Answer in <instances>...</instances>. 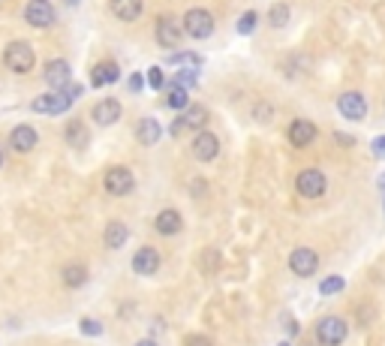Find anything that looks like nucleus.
<instances>
[{
	"label": "nucleus",
	"mask_w": 385,
	"mask_h": 346,
	"mask_svg": "<svg viewBox=\"0 0 385 346\" xmlns=\"http://www.w3.org/2000/svg\"><path fill=\"white\" fill-rule=\"evenodd\" d=\"M373 154H385V139H376L373 142Z\"/></svg>",
	"instance_id": "e433bc0d"
},
{
	"label": "nucleus",
	"mask_w": 385,
	"mask_h": 346,
	"mask_svg": "<svg viewBox=\"0 0 385 346\" xmlns=\"http://www.w3.org/2000/svg\"><path fill=\"white\" fill-rule=\"evenodd\" d=\"M328 190V178L322 169H301L295 175V193L301 196V199H322Z\"/></svg>",
	"instance_id": "7ed1b4c3"
},
{
	"label": "nucleus",
	"mask_w": 385,
	"mask_h": 346,
	"mask_svg": "<svg viewBox=\"0 0 385 346\" xmlns=\"http://www.w3.org/2000/svg\"><path fill=\"white\" fill-rule=\"evenodd\" d=\"M193 193H196V196H199V193H205V181H202V178H196L193 184H190V196H193Z\"/></svg>",
	"instance_id": "c9c22d12"
},
{
	"label": "nucleus",
	"mask_w": 385,
	"mask_h": 346,
	"mask_svg": "<svg viewBox=\"0 0 385 346\" xmlns=\"http://www.w3.org/2000/svg\"><path fill=\"white\" fill-rule=\"evenodd\" d=\"M109 10L118 21H135L145 10V0H109Z\"/></svg>",
	"instance_id": "aec40b11"
},
{
	"label": "nucleus",
	"mask_w": 385,
	"mask_h": 346,
	"mask_svg": "<svg viewBox=\"0 0 385 346\" xmlns=\"http://www.w3.org/2000/svg\"><path fill=\"white\" fill-rule=\"evenodd\" d=\"M103 187H105V193L109 196H130L135 190V175L127 165H111V169H105V175H103Z\"/></svg>",
	"instance_id": "39448f33"
},
{
	"label": "nucleus",
	"mask_w": 385,
	"mask_h": 346,
	"mask_svg": "<svg viewBox=\"0 0 385 346\" xmlns=\"http://www.w3.org/2000/svg\"><path fill=\"white\" fill-rule=\"evenodd\" d=\"M184 346H214V341L205 334H187L184 337Z\"/></svg>",
	"instance_id": "72a5a7b5"
},
{
	"label": "nucleus",
	"mask_w": 385,
	"mask_h": 346,
	"mask_svg": "<svg viewBox=\"0 0 385 346\" xmlns=\"http://www.w3.org/2000/svg\"><path fill=\"white\" fill-rule=\"evenodd\" d=\"M25 21L30 27H36V30L51 27L57 21V12H55V6H51V0H27Z\"/></svg>",
	"instance_id": "6e6552de"
},
{
	"label": "nucleus",
	"mask_w": 385,
	"mask_h": 346,
	"mask_svg": "<svg viewBox=\"0 0 385 346\" xmlns=\"http://www.w3.org/2000/svg\"><path fill=\"white\" fill-rule=\"evenodd\" d=\"M280 346H289V343H280Z\"/></svg>",
	"instance_id": "a19ab883"
},
{
	"label": "nucleus",
	"mask_w": 385,
	"mask_h": 346,
	"mask_svg": "<svg viewBox=\"0 0 385 346\" xmlns=\"http://www.w3.org/2000/svg\"><path fill=\"white\" fill-rule=\"evenodd\" d=\"M135 346H157V341H150V337H145V341H139Z\"/></svg>",
	"instance_id": "4c0bfd02"
},
{
	"label": "nucleus",
	"mask_w": 385,
	"mask_h": 346,
	"mask_svg": "<svg viewBox=\"0 0 385 346\" xmlns=\"http://www.w3.org/2000/svg\"><path fill=\"white\" fill-rule=\"evenodd\" d=\"M120 111H124L120 109V103L109 96V100H100L94 109H90V118H94L96 127H111V124H118L120 120Z\"/></svg>",
	"instance_id": "dca6fc26"
},
{
	"label": "nucleus",
	"mask_w": 385,
	"mask_h": 346,
	"mask_svg": "<svg viewBox=\"0 0 385 346\" xmlns=\"http://www.w3.org/2000/svg\"><path fill=\"white\" fill-rule=\"evenodd\" d=\"M60 280H64V286H70V289H79V286L88 283V268L81 262H70V265H64V271H60Z\"/></svg>",
	"instance_id": "5701e85b"
},
{
	"label": "nucleus",
	"mask_w": 385,
	"mask_h": 346,
	"mask_svg": "<svg viewBox=\"0 0 385 346\" xmlns=\"http://www.w3.org/2000/svg\"><path fill=\"white\" fill-rule=\"evenodd\" d=\"M127 238H130V229H127V223H120V220H111L109 226H105V247L109 250H120V247L127 244Z\"/></svg>",
	"instance_id": "4be33fe9"
},
{
	"label": "nucleus",
	"mask_w": 385,
	"mask_h": 346,
	"mask_svg": "<svg viewBox=\"0 0 385 346\" xmlns=\"http://www.w3.org/2000/svg\"><path fill=\"white\" fill-rule=\"evenodd\" d=\"M64 135H66V145L75 148V150H81L88 145V127L81 124V120H70V124H66V130H64Z\"/></svg>",
	"instance_id": "393cba45"
},
{
	"label": "nucleus",
	"mask_w": 385,
	"mask_h": 346,
	"mask_svg": "<svg viewBox=\"0 0 385 346\" xmlns=\"http://www.w3.org/2000/svg\"><path fill=\"white\" fill-rule=\"evenodd\" d=\"M193 160L199 163H214L220 157V135L211 130H199L193 135Z\"/></svg>",
	"instance_id": "0eeeda50"
},
{
	"label": "nucleus",
	"mask_w": 385,
	"mask_h": 346,
	"mask_svg": "<svg viewBox=\"0 0 385 346\" xmlns=\"http://www.w3.org/2000/svg\"><path fill=\"white\" fill-rule=\"evenodd\" d=\"M184 34H190L193 40H208L214 34V15L205 6H193V10L184 12V21H181Z\"/></svg>",
	"instance_id": "20e7f679"
},
{
	"label": "nucleus",
	"mask_w": 385,
	"mask_h": 346,
	"mask_svg": "<svg viewBox=\"0 0 385 346\" xmlns=\"http://www.w3.org/2000/svg\"><path fill=\"white\" fill-rule=\"evenodd\" d=\"M169 64H175V66H187V70H196V66L202 64V57L199 55H193V51H178V55H172L169 57Z\"/></svg>",
	"instance_id": "bb28decb"
},
{
	"label": "nucleus",
	"mask_w": 385,
	"mask_h": 346,
	"mask_svg": "<svg viewBox=\"0 0 385 346\" xmlns=\"http://www.w3.org/2000/svg\"><path fill=\"white\" fill-rule=\"evenodd\" d=\"M337 111L346 120H364L367 118V100L358 94V90H346V94L337 96Z\"/></svg>",
	"instance_id": "f8f14e48"
},
{
	"label": "nucleus",
	"mask_w": 385,
	"mask_h": 346,
	"mask_svg": "<svg viewBox=\"0 0 385 346\" xmlns=\"http://www.w3.org/2000/svg\"><path fill=\"white\" fill-rule=\"evenodd\" d=\"M120 79V70L115 60H103V64H96L94 70H90V85L94 88H105V85H115Z\"/></svg>",
	"instance_id": "412c9836"
},
{
	"label": "nucleus",
	"mask_w": 385,
	"mask_h": 346,
	"mask_svg": "<svg viewBox=\"0 0 385 346\" xmlns=\"http://www.w3.org/2000/svg\"><path fill=\"white\" fill-rule=\"evenodd\" d=\"M70 105L72 100L64 90H49V94L34 100V111H40V115H60V111H70Z\"/></svg>",
	"instance_id": "ddd939ff"
},
{
	"label": "nucleus",
	"mask_w": 385,
	"mask_h": 346,
	"mask_svg": "<svg viewBox=\"0 0 385 346\" xmlns=\"http://www.w3.org/2000/svg\"><path fill=\"white\" fill-rule=\"evenodd\" d=\"M289 271L295 277H313L319 271V253L313 247H295L289 253Z\"/></svg>",
	"instance_id": "9d476101"
},
{
	"label": "nucleus",
	"mask_w": 385,
	"mask_h": 346,
	"mask_svg": "<svg viewBox=\"0 0 385 346\" xmlns=\"http://www.w3.org/2000/svg\"><path fill=\"white\" fill-rule=\"evenodd\" d=\"M256 21H259V12H256V10H247V12L238 18V34H253V30H256Z\"/></svg>",
	"instance_id": "c85d7f7f"
},
{
	"label": "nucleus",
	"mask_w": 385,
	"mask_h": 346,
	"mask_svg": "<svg viewBox=\"0 0 385 346\" xmlns=\"http://www.w3.org/2000/svg\"><path fill=\"white\" fill-rule=\"evenodd\" d=\"M343 286H346L343 277L331 274V277H326V280L319 283V292H322V295H334V292H343Z\"/></svg>",
	"instance_id": "cd10ccee"
},
{
	"label": "nucleus",
	"mask_w": 385,
	"mask_h": 346,
	"mask_svg": "<svg viewBox=\"0 0 385 346\" xmlns=\"http://www.w3.org/2000/svg\"><path fill=\"white\" fill-rule=\"evenodd\" d=\"M253 118L259 120V124H271V118H274V105L271 103H256L253 105Z\"/></svg>",
	"instance_id": "c756f323"
},
{
	"label": "nucleus",
	"mask_w": 385,
	"mask_h": 346,
	"mask_svg": "<svg viewBox=\"0 0 385 346\" xmlns=\"http://www.w3.org/2000/svg\"><path fill=\"white\" fill-rule=\"evenodd\" d=\"M202 268H205V271H217V268H220V253H217V250H205V253H202Z\"/></svg>",
	"instance_id": "2f4dec72"
},
{
	"label": "nucleus",
	"mask_w": 385,
	"mask_h": 346,
	"mask_svg": "<svg viewBox=\"0 0 385 346\" xmlns=\"http://www.w3.org/2000/svg\"><path fill=\"white\" fill-rule=\"evenodd\" d=\"M66 3H70V6H75V3H79V0H66Z\"/></svg>",
	"instance_id": "58836bf2"
},
{
	"label": "nucleus",
	"mask_w": 385,
	"mask_h": 346,
	"mask_svg": "<svg viewBox=\"0 0 385 346\" xmlns=\"http://www.w3.org/2000/svg\"><path fill=\"white\" fill-rule=\"evenodd\" d=\"M316 135H319V130H316V124L307 118H295L286 127V142H289L292 148H310L316 142Z\"/></svg>",
	"instance_id": "9b49d317"
},
{
	"label": "nucleus",
	"mask_w": 385,
	"mask_h": 346,
	"mask_svg": "<svg viewBox=\"0 0 385 346\" xmlns=\"http://www.w3.org/2000/svg\"><path fill=\"white\" fill-rule=\"evenodd\" d=\"M148 85L154 88V90H160V88L165 85V79H163V70H160V66H150V70H148Z\"/></svg>",
	"instance_id": "473e14b6"
},
{
	"label": "nucleus",
	"mask_w": 385,
	"mask_h": 346,
	"mask_svg": "<svg viewBox=\"0 0 385 346\" xmlns=\"http://www.w3.org/2000/svg\"><path fill=\"white\" fill-rule=\"evenodd\" d=\"M160 139H163V127H160V120L157 118H142L139 124H135V142H139V145L150 148V145H157Z\"/></svg>",
	"instance_id": "6ab92c4d"
},
{
	"label": "nucleus",
	"mask_w": 385,
	"mask_h": 346,
	"mask_svg": "<svg viewBox=\"0 0 385 346\" xmlns=\"http://www.w3.org/2000/svg\"><path fill=\"white\" fill-rule=\"evenodd\" d=\"M142 85H145V75H142V72H133V75H130V90H142Z\"/></svg>",
	"instance_id": "f704fd0d"
},
{
	"label": "nucleus",
	"mask_w": 385,
	"mask_h": 346,
	"mask_svg": "<svg viewBox=\"0 0 385 346\" xmlns=\"http://www.w3.org/2000/svg\"><path fill=\"white\" fill-rule=\"evenodd\" d=\"M3 64L10 66L12 72H30V70H34V64H36V55H34V49H30L27 42L15 40V42L6 45V51H3Z\"/></svg>",
	"instance_id": "423d86ee"
},
{
	"label": "nucleus",
	"mask_w": 385,
	"mask_h": 346,
	"mask_svg": "<svg viewBox=\"0 0 385 346\" xmlns=\"http://www.w3.org/2000/svg\"><path fill=\"white\" fill-rule=\"evenodd\" d=\"M79 328H81V334H88V337H100L103 334V325L96 319H81Z\"/></svg>",
	"instance_id": "7c9ffc66"
},
{
	"label": "nucleus",
	"mask_w": 385,
	"mask_h": 346,
	"mask_svg": "<svg viewBox=\"0 0 385 346\" xmlns=\"http://www.w3.org/2000/svg\"><path fill=\"white\" fill-rule=\"evenodd\" d=\"M265 21L274 30H283V27H289V21H292V6L289 3H274L271 10L265 12Z\"/></svg>",
	"instance_id": "b1692460"
},
{
	"label": "nucleus",
	"mask_w": 385,
	"mask_h": 346,
	"mask_svg": "<svg viewBox=\"0 0 385 346\" xmlns=\"http://www.w3.org/2000/svg\"><path fill=\"white\" fill-rule=\"evenodd\" d=\"M165 103H169V109H175V111H184L187 105H190V100H187V90L178 88L175 81L169 85V96H165Z\"/></svg>",
	"instance_id": "a878e982"
},
{
	"label": "nucleus",
	"mask_w": 385,
	"mask_h": 346,
	"mask_svg": "<svg viewBox=\"0 0 385 346\" xmlns=\"http://www.w3.org/2000/svg\"><path fill=\"white\" fill-rule=\"evenodd\" d=\"M154 36H157V45H160V49H178L181 36H184V27H181V21L172 18V15H160L154 25Z\"/></svg>",
	"instance_id": "1a4fd4ad"
},
{
	"label": "nucleus",
	"mask_w": 385,
	"mask_h": 346,
	"mask_svg": "<svg viewBox=\"0 0 385 346\" xmlns=\"http://www.w3.org/2000/svg\"><path fill=\"white\" fill-rule=\"evenodd\" d=\"M70 79H72V70H70V64H66V60L55 57V60H49V64H45V81H49L55 90H64L66 85H70Z\"/></svg>",
	"instance_id": "f3484780"
},
{
	"label": "nucleus",
	"mask_w": 385,
	"mask_h": 346,
	"mask_svg": "<svg viewBox=\"0 0 385 346\" xmlns=\"http://www.w3.org/2000/svg\"><path fill=\"white\" fill-rule=\"evenodd\" d=\"M163 265V256L157 247H139V250L133 253V271L135 274H142V277H150V274H157Z\"/></svg>",
	"instance_id": "2eb2a0df"
},
{
	"label": "nucleus",
	"mask_w": 385,
	"mask_h": 346,
	"mask_svg": "<svg viewBox=\"0 0 385 346\" xmlns=\"http://www.w3.org/2000/svg\"><path fill=\"white\" fill-rule=\"evenodd\" d=\"M36 142H40V135H36V130H34V127H27V124H18V127H15V130L10 133V148L18 150V154H27V150H34Z\"/></svg>",
	"instance_id": "a211bd4d"
},
{
	"label": "nucleus",
	"mask_w": 385,
	"mask_h": 346,
	"mask_svg": "<svg viewBox=\"0 0 385 346\" xmlns=\"http://www.w3.org/2000/svg\"><path fill=\"white\" fill-rule=\"evenodd\" d=\"M211 120V111L205 109V105H187L184 111H178V118L172 120V127H169V135H181V133H199V130H205V124Z\"/></svg>",
	"instance_id": "f03ea898"
},
{
	"label": "nucleus",
	"mask_w": 385,
	"mask_h": 346,
	"mask_svg": "<svg viewBox=\"0 0 385 346\" xmlns=\"http://www.w3.org/2000/svg\"><path fill=\"white\" fill-rule=\"evenodd\" d=\"M154 229H157V235H163V238H175L184 232V217H181L178 208H163L160 214L154 217Z\"/></svg>",
	"instance_id": "4468645a"
},
{
	"label": "nucleus",
	"mask_w": 385,
	"mask_h": 346,
	"mask_svg": "<svg viewBox=\"0 0 385 346\" xmlns=\"http://www.w3.org/2000/svg\"><path fill=\"white\" fill-rule=\"evenodd\" d=\"M313 331H316V341H319L322 346H341L346 337H349V322L337 313H328L316 322Z\"/></svg>",
	"instance_id": "f257e3e1"
},
{
	"label": "nucleus",
	"mask_w": 385,
	"mask_h": 346,
	"mask_svg": "<svg viewBox=\"0 0 385 346\" xmlns=\"http://www.w3.org/2000/svg\"><path fill=\"white\" fill-rule=\"evenodd\" d=\"M0 165H3V154H0Z\"/></svg>",
	"instance_id": "ea45409f"
}]
</instances>
